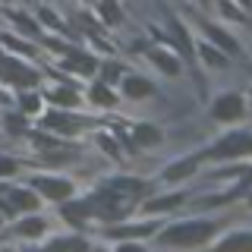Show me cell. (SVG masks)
<instances>
[{
  "label": "cell",
  "instance_id": "44dd1931",
  "mask_svg": "<svg viewBox=\"0 0 252 252\" xmlns=\"http://www.w3.org/2000/svg\"><path fill=\"white\" fill-rule=\"evenodd\" d=\"M22 107H26V114H35V110H38V98H35V94L22 98Z\"/></svg>",
  "mask_w": 252,
  "mask_h": 252
},
{
  "label": "cell",
  "instance_id": "4316f807",
  "mask_svg": "<svg viewBox=\"0 0 252 252\" xmlns=\"http://www.w3.org/2000/svg\"><path fill=\"white\" fill-rule=\"evenodd\" d=\"M104 79H107V82H114V79H117V66H107V76Z\"/></svg>",
  "mask_w": 252,
  "mask_h": 252
},
{
  "label": "cell",
  "instance_id": "4fadbf2b",
  "mask_svg": "<svg viewBox=\"0 0 252 252\" xmlns=\"http://www.w3.org/2000/svg\"><path fill=\"white\" fill-rule=\"evenodd\" d=\"M10 199H13V208H26V211H32V208L38 205V199H35L32 192H13Z\"/></svg>",
  "mask_w": 252,
  "mask_h": 252
},
{
  "label": "cell",
  "instance_id": "9a60e30c",
  "mask_svg": "<svg viewBox=\"0 0 252 252\" xmlns=\"http://www.w3.org/2000/svg\"><path fill=\"white\" fill-rule=\"evenodd\" d=\"M92 98L98 101V104H104V107L114 104V94L107 92V85H94V89H92Z\"/></svg>",
  "mask_w": 252,
  "mask_h": 252
},
{
  "label": "cell",
  "instance_id": "5b68a950",
  "mask_svg": "<svg viewBox=\"0 0 252 252\" xmlns=\"http://www.w3.org/2000/svg\"><path fill=\"white\" fill-rule=\"evenodd\" d=\"M35 186L41 189L44 195H51V199H66L73 189H69V183H63V180H47V177H38Z\"/></svg>",
  "mask_w": 252,
  "mask_h": 252
},
{
  "label": "cell",
  "instance_id": "7c38bea8",
  "mask_svg": "<svg viewBox=\"0 0 252 252\" xmlns=\"http://www.w3.org/2000/svg\"><path fill=\"white\" fill-rule=\"evenodd\" d=\"M192 170H195V161H180V164H173V167H167L164 177H167V180H180V177H186V173H192Z\"/></svg>",
  "mask_w": 252,
  "mask_h": 252
},
{
  "label": "cell",
  "instance_id": "ffe728a7",
  "mask_svg": "<svg viewBox=\"0 0 252 252\" xmlns=\"http://www.w3.org/2000/svg\"><path fill=\"white\" fill-rule=\"evenodd\" d=\"M114 233H132V236H142V233H152L148 224H136V227H126V230H114Z\"/></svg>",
  "mask_w": 252,
  "mask_h": 252
},
{
  "label": "cell",
  "instance_id": "cb8c5ba5",
  "mask_svg": "<svg viewBox=\"0 0 252 252\" xmlns=\"http://www.w3.org/2000/svg\"><path fill=\"white\" fill-rule=\"evenodd\" d=\"M10 129L13 132H22V120H19V117H10Z\"/></svg>",
  "mask_w": 252,
  "mask_h": 252
},
{
  "label": "cell",
  "instance_id": "7a4b0ae2",
  "mask_svg": "<svg viewBox=\"0 0 252 252\" xmlns=\"http://www.w3.org/2000/svg\"><path fill=\"white\" fill-rule=\"evenodd\" d=\"M0 79H3V82H13V85H32L38 79V73L29 69L26 63H19V60L0 57Z\"/></svg>",
  "mask_w": 252,
  "mask_h": 252
},
{
  "label": "cell",
  "instance_id": "d4e9b609",
  "mask_svg": "<svg viewBox=\"0 0 252 252\" xmlns=\"http://www.w3.org/2000/svg\"><path fill=\"white\" fill-rule=\"evenodd\" d=\"M13 170V161H3V158H0V173H10Z\"/></svg>",
  "mask_w": 252,
  "mask_h": 252
},
{
  "label": "cell",
  "instance_id": "8fae6325",
  "mask_svg": "<svg viewBox=\"0 0 252 252\" xmlns=\"http://www.w3.org/2000/svg\"><path fill=\"white\" fill-rule=\"evenodd\" d=\"M148 57H152L158 66L164 69V73H177V69H180V66H177V60L167 57V54H161V51H148Z\"/></svg>",
  "mask_w": 252,
  "mask_h": 252
},
{
  "label": "cell",
  "instance_id": "7402d4cb",
  "mask_svg": "<svg viewBox=\"0 0 252 252\" xmlns=\"http://www.w3.org/2000/svg\"><path fill=\"white\" fill-rule=\"evenodd\" d=\"M63 246H69V249H85V243H82V240H60L57 249H63Z\"/></svg>",
  "mask_w": 252,
  "mask_h": 252
},
{
  "label": "cell",
  "instance_id": "52a82bcc",
  "mask_svg": "<svg viewBox=\"0 0 252 252\" xmlns=\"http://www.w3.org/2000/svg\"><path fill=\"white\" fill-rule=\"evenodd\" d=\"M123 89H126L129 98H145V94H152V82H145V79H139V76H126Z\"/></svg>",
  "mask_w": 252,
  "mask_h": 252
},
{
  "label": "cell",
  "instance_id": "e0dca14e",
  "mask_svg": "<svg viewBox=\"0 0 252 252\" xmlns=\"http://www.w3.org/2000/svg\"><path fill=\"white\" fill-rule=\"evenodd\" d=\"M173 205H180V195H164L158 202H148V211H164V208H173Z\"/></svg>",
  "mask_w": 252,
  "mask_h": 252
},
{
  "label": "cell",
  "instance_id": "603a6c76",
  "mask_svg": "<svg viewBox=\"0 0 252 252\" xmlns=\"http://www.w3.org/2000/svg\"><path fill=\"white\" fill-rule=\"evenodd\" d=\"M202 54H205L211 63H224V57H218V54H215V47H202Z\"/></svg>",
  "mask_w": 252,
  "mask_h": 252
},
{
  "label": "cell",
  "instance_id": "ba28073f",
  "mask_svg": "<svg viewBox=\"0 0 252 252\" xmlns=\"http://www.w3.org/2000/svg\"><path fill=\"white\" fill-rule=\"evenodd\" d=\"M66 66H69V69H79V73H85V76H92V73H94V60H92V57H85V54H69Z\"/></svg>",
  "mask_w": 252,
  "mask_h": 252
},
{
  "label": "cell",
  "instance_id": "30bf717a",
  "mask_svg": "<svg viewBox=\"0 0 252 252\" xmlns=\"http://www.w3.org/2000/svg\"><path fill=\"white\" fill-rule=\"evenodd\" d=\"M132 136H136L139 145H155V142L161 139V132H158L155 126H136V132H132Z\"/></svg>",
  "mask_w": 252,
  "mask_h": 252
},
{
  "label": "cell",
  "instance_id": "5bb4252c",
  "mask_svg": "<svg viewBox=\"0 0 252 252\" xmlns=\"http://www.w3.org/2000/svg\"><path fill=\"white\" fill-rule=\"evenodd\" d=\"M41 230H44V220H38V218L22 220V224H19V233H22V236H38Z\"/></svg>",
  "mask_w": 252,
  "mask_h": 252
},
{
  "label": "cell",
  "instance_id": "9c48e42d",
  "mask_svg": "<svg viewBox=\"0 0 252 252\" xmlns=\"http://www.w3.org/2000/svg\"><path fill=\"white\" fill-rule=\"evenodd\" d=\"M205 29H208V35H211V38H215V41H218L220 47H224V51H227V54H236V51H240V44H236V41H233V38H230V35H224V32H220L218 26H205Z\"/></svg>",
  "mask_w": 252,
  "mask_h": 252
},
{
  "label": "cell",
  "instance_id": "2e32d148",
  "mask_svg": "<svg viewBox=\"0 0 252 252\" xmlns=\"http://www.w3.org/2000/svg\"><path fill=\"white\" fill-rule=\"evenodd\" d=\"M98 3H101V13H104L107 22H120V10H117L114 0H98Z\"/></svg>",
  "mask_w": 252,
  "mask_h": 252
},
{
  "label": "cell",
  "instance_id": "8992f818",
  "mask_svg": "<svg viewBox=\"0 0 252 252\" xmlns=\"http://www.w3.org/2000/svg\"><path fill=\"white\" fill-rule=\"evenodd\" d=\"M44 126H47V129H57V132H76L79 120H73V117H66V114H47Z\"/></svg>",
  "mask_w": 252,
  "mask_h": 252
},
{
  "label": "cell",
  "instance_id": "6da1fadb",
  "mask_svg": "<svg viewBox=\"0 0 252 252\" xmlns=\"http://www.w3.org/2000/svg\"><path fill=\"white\" fill-rule=\"evenodd\" d=\"M211 230H215V224H208V220H189V224H177L170 230H164L161 240L177 243V246H199L211 236Z\"/></svg>",
  "mask_w": 252,
  "mask_h": 252
},
{
  "label": "cell",
  "instance_id": "484cf974",
  "mask_svg": "<svg viewBox=\"0 0 252 252\" xmlns=\"http://www.w3.org/2000/svg\"><path fill=\"white\" fill-rule=\"evenodd\" d=\"M101 145H104L110 155H117V148H114V142H110V139H101Z\"/></svg>",
  "mask_w": 252,
  "mask_h": 252
},
{
  "label": "cell",
  "instance_id": "d6986e66",
  "mask_svg": "<svg viewBox=\"0 0 252 252\" xmlns=\"http://www.w3.org/2000/svg\"><path fill=\"white\" fill-rule=\"evenodd\" d=\"M173 35H177V41H180V47H183V54H186V57H192V47H189V38H186V32L183 29H173Z\"/></svg>",
  "mask_w": 252,
  "mask_h": 252
},
{
  "label": "cell",
  "instance_id": "ac0fdd59",
  "mask_svg": "<svg viewBox=\"0 0 252 252\" xmlns=\"http://www.w3.org/2000/svg\"><path fill=\"white\" fill-rule=\"evenodd\" d=\"M51 98L57 101V104H63V107H73V104H76V94L69 92V89H57V92L51 94Z\"/></svg>",
  "mask_w": 252,
  "mask_h": 252
},
{
  "label": "cell",
  "instance_id": "83f0119b",
  "mask_svg": "<svg viewBox=\"0 0 252 252\" xmlns=\"http://www.w3.org/2000/svg\"><path fill=\"white\" fill-rule=\"evenodd\" d=\"M240 3H243V6H249V3H252V0H240Z\"/></svg>",
  "mask_w": 252,
  "mask_h": 252
},
{
  "label": "cell",
  "instance_id": "277c9868",
  "mask_svg": "<svg viewBox=\"0 0 252 252\" xmlns=\"http://www.w3.org/2000/svg\"><path fill=\"white\" fill-rule=\"evenodd\" d=\"M243 114H246V104H243L240 94H224V98H218V104H215L218 120H240Z\"/></svg>",
  "mask_w": 252,
  "mask_h": 252
},
{
  "label": "cell",
  "instance_id": "3957f363",
  "mask_svg": "<svg viewBox=\"0 0 252 252\" xmlns=\"http://www.w3.org/2000/svg\"><path fill=\"white\" fill-rule=\"evenodd\" d=\"M246 152H252L249 132H230L224 142H218V145L211 148V155H215V158H236V155H246Z\"/></svg>",
  "mask_w": 252,
  "mask_h": 252
}]
</instances>
